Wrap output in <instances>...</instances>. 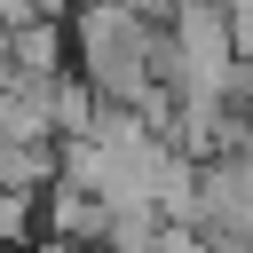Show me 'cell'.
I'll list each match as a JSON object with an SVG mask.
<instances>
[{
    "mask_svg": "<svg viewBox=\"0 0 253 253\" xmlns=\"http://www.w3.org/2000/svg\"><path fill=\"white\" fill-rule=\"evenodd\" d=\"M40 221H47V237H71V245H95L103 253V229H111V206L95 198V190H79V182H47L40 190Z\"/></svg>",
    "mask_w": 253,
    "mask_h": 253,
    "instance_id": "1",
    "label": "cell"
},
{
    "mask_svg": "<svg viewBox=\"0 0 253 253\" xmlns=\"http://www.w3.org/2000/svg\"><path fill=\"white\" fill-rule=\"evenodd\" d=\"M8 47H16V71L24 79H63L71 63V24L63 16H32V24H8Z\"/></svg>",
    "mask_w": 253,
    "mask_h": 253,
    "instance_id": "2",
    "label": "cell"
},
{
    "mask_svg": "<svg viewBox=\"0 0 253 253\" xmlns=\"http://www.w3.org/2000/svg\"><path fill=\"white\" fill-rule=\"evenodd\" d=\"M63 174V142H32V134H0V190H47Z\"/></svg>",
    "mask_w": 253,
    "mask_h": 253,
    "instance_id": "3",
    "label": "cell"
},
{
    "mask_svg": "<svg viewBox=\"0 0 253 253\" xmlns=\"http://www.w3.org/2000/svg\"><path fill=\"white\" fill-rule=\"evenodd\" d=\"M47 95H55V142H71V134H95V111H103V95H95L79 71H63Z\"/></svg>",
    "mask_w": 253,
    "mask_h": 253,
    "instance_id": "4",
    "label": "cell"
},
{
    "mask_svg": "<svg viewBox=\"0 0 253 253\" xmlns=\"http://www.w3.org/2000/svg\"><path fill=\"white\" fill-rule=\"evenodd\" d=\"M40 237V198L32 190H0V253H24Z\"/></svg>",
    "mask_w": 253,
    "mask_h": 253,
    "instance_id": "5",
    "label": "cell"
},
{
    "mask_svg": "<svg viewBox=\"0 0 253 253\" xmlns=\"http://www.w3.org/2000/svg\"><path fill=\"white\" fill-rule=\"evenodd\" d=\"M24 253H95V245H71V237H32Z\"/></svg>",
    "mask_w": 253,
    "mask_h": 253,
    "instance_id": "6",
    "label": "cell"
},
{
    "mask_svg": "<svg viewBox=\"0 0 253 253\" xmlns=\"http://www.w3.org/2000/svg\"><path fill=\"white\" fill-rule=\"evenodd\" d=\"M221 8H229V16H253V0H221Z\"/></svg>",
    "mask_w": 253,
    "mask_h": 253,
    "instance_id": "7",
    "label": "cell"
},
{
    "mask_svg": "<svg viewBox=\"0 0 253 253\" xmlns=\"http://www.w3.org/2000/svg\"><path fill=\"white\" fill-rule=\"evenodd\" d=\"M190 253H221V245H206V237H190Z\"/></svg>",
    "mask_w": 253,
    "mask_h": 253,
    "instance_id": "8",
    "label": "cell"
}]
</instances>
